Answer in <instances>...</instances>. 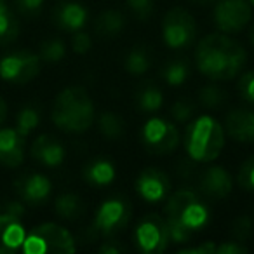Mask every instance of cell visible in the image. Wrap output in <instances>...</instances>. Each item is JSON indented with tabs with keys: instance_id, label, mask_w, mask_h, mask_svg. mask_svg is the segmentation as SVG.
<instances>
[{
	"instance_id": "1",
	"label": "cell",
	"mask_w": 254,
	"mask_h": 254,
	"mask_svg": "<svg viewBox=\"0 0 254 254\" xmlns=\"http://www.w3.org/2000/svg\"><path fill=\"white\" fill-rule=\"evenodd\" d=\"M247 53L228 33H209L195 49V63L204 77L214 82L232 80L242 71Z\"/></svg>"
},
{
	"instance_id": "2",
	"label": "cell",
	"mask_w": 254,
	"mask_h": 254,
	"mask_svg": "<svg viewBox=\"0 0 254 254\" xmlns=\"http://www.w3.org/2000/svg\"><path fill=\"white\" fill-rule=\"evenodd\" d=\"M164 218L169 226L173 244L190 242L191 235L202 230L211 219L209 207L204 198L191 190H178L166 198Z\"/></svg>"
},
{
	"instance_id": "3",
	"label": "cell",
	"mask_w": 254,
	"mask_h": 254,
	"mask_svg": "<svg viewBox=\"0 0 254 254\" xmlns=\"http://www.w3.org/2000/svg\"><path fill=\"white\" fill-rule=\"evenodd\" d=\"M51 119L61 131L82 134L94 124V103L84 87H66L54 99Z\"/></svg>"
},
{
	"instance_id": "4",
	"label": "cell",
	"mask_w": 254,
	"mask_h": 254,
	"mask_svg": "<svg viewBox=\"0 0 254 254\" xmlns=\"http://www.w3.org/2000/svg\"><path fill=\"white\" fill-rule=\"evenodd\" d=\"M225 129L211 115L195 117L185 129L183 145L188 157L195 162H214L225 148Z\"/></svg>"
},
{
	"instance_id": "5",
	"label": "cell",
	"mask_w": 254,
	"mask_h": 254,
	"mask_svg": "<svg viewBox=\"0 0 254 254\" xmlns=\"http://www.w3.org/2000/svg\"><path fill=\"white\" fill-rule=\"evenodd\" d=\"M21 249L25 254H71L77 246L66 228L56 223H42L26 233Z\"/></svg>"
},
{
	"instance_id": "6",
	"label": "cell",
	"mask_w": 254,
	"mask_h": 254,
	"mask_svg": "<svg viewBox=\"0 0 254 254\" xmlns=\"http://www.w3.org/2000/svg\"><path fill=\"white\" fill-rule=\"evenodd\" d=\"M197 37L195 19L187 9L174 7L162 19V39L169 49H185L191 46Z\"/></svg>"
},
{
	"instance_id": "7",
	"label": "cell",
	"mask_w": 254,
	"mask_h": 254,
	"mask_svg": "<svg viewBox=\"0 0 254 254\" xmlns=\"http://www.w3.org/2000/svg\"><path fill=\"white\" fill-rule=\"evenodd\" d=\"M141 138L150 152L167 155L178 148L181 136L180 129L173 120L164 119V117H150L143 124Z\"/></svg>"
},
{
	"instance_id": "8",
	"label": "cell",
	"mask_w": 254,
	"mask_h": 254,
	"mask_svg": "<svg viewBox=\"0 0 254 254\" xmlns=\"http://www.w3.org/2000/svg\"><path fill=\"white\" fill-rule=\"evenodd\" d=\"M131 216L132 207L129 200L122 197L106 198L96 211L94 219H92V228L101 235H115L129 225Z\"/></svg>"
},
{
	"instance_id": "9",
	"label": "cell",
	"mask_w": 254,
	"mask_h": 254,
	"mask_svg": "<svg viewBox=\"0 0 254 254\" xmlns=\"http://www.w3.org/2000/svg\"><path fill=\"white\" fill-rule=\"evenodd\" d=\"M42 68V60L32 51H14L0 60V77L11 84H28Z\"/></svg>"
},
{
	"instance_id": "10",
	"label": "cell",
	"mask_w": 254,
	"mask_h": 254,
	"mask_svg": "<svg viewBox=\"0 0 254 254\" xmlns=\"http://www.w3.org/2000/svg\"><path fill=\"white\" fill-rule=\"evenodd\" d=\"M136 246L145 254H160L171 244L169 226L164 216L148 214L139 221L134 230Z\"/></svg>"
},
{
	"instance_id": "11",
	"label": "cell",
	"mask_w": 254,
	"mask_h": 254,
	"mask_svg": "<svg viewBox=\"0 0 254 254\" xmlns=\"http://www.w3.org/2000/svg\"><path fill=\"white\" fill-rule=\"evenodd\" d=\"M214 25L221 33H239L249 25L253 7L249 0H219L214 7Z\"/></svg>"
},
{
	"instance_id": "12",
	"label": "cell",
	"mask_w": 254,
	"mask_h": 254,
	"mask_svg": "<svg viewBox=\"0 0 254 254\" xmlns=\"http://www.w3.org/2000/svg\"><path fill=\"white\" fill-rule=\"evenodd\" d=\"M136 191L145 202L157 204L169 197L171 181L164 171L157 167H145L136 178Z\"/></svg>"
},
{
	"instance_id": "13",
	"label": "cell",
	"mask_w": 254,
	"mask_h": 254,
	"mask_svg": "<svg viewBox=\"0 0 254 254\" xmlns=\"http://www.w3.org/2000/svg\"><path fill=\"white\" fill-rule=\"evenodd\" d=\"M16 191L19 198L30 205H39L49 198L53 185L47 176L40 173H30L16 181Z\"/></svg>"
},
{
	"instance_id": "14",
	"label": "cell",
	"mask_w": 254,
	"mask_h": 254,
	"mask_svg": "<svg viewBox=\"0 0 254 254\" xmlns=\"http://www.w3.org/2000/svg\"><path fill=\"white\" fill-rule=\"evenodd\" d=\"M233 181L223 166H211L200 174V190L207 198L221 200L232 193Z\"/></svg>"
},
{
	"instance_id": "15",
	"label": "cell",
	"mask_w": 254,
	"mask_h": 254,
	"mask_svg": "<svg viewBox=\"0 0 254 254\" xmlns=\"http://www.w3.org/2000/svg\"><path fill=\"white\" fill-rule=\"evenodd\" d=\"M225 134L237 143H253L254 141V112L246 108H235L226 115Z\"/></svg>"
},
{
	"instance_id": "16",
	"label": "cell",
	"mask_w": 254,
	"mask_h": 254,
	"mask_svg": "<svg viewBox=\"0 0 254 254\" xmlns=\"http://www.w3.org/2000/svg\"><path fill=\"white\" fill-rule=\"evenodd\" d=\"M25 136L16 127L0 129V164L5 167H19L25 160Z\"/></svg>"
},
{
	"instance_id": "17",
	"label": "cell",
	"mask_w": 254,
	"mask_h": 254,
	"mask_svg": "<svg viewBox=\"0 0 254 254\" xmlns=\"http://www.w3.org/2000/svg\"><path fill=\"white\" fill-rule=\"evenodd\" d=\"M26 230L21 223V218L9 212L0 214V254L16 253L23 247Z\"/></svg>"
},
{
	"instance_id": "18",
	"label": "cell",
	"mask_w": 254,
	"mask_h": 254,
	"mask_svg": "<svg viewBox=\"0 0 254 254\" xmlns=\"http://www.w3.org/2000/svg\"><path fill=\"white\" fill-rule=\"evenodd\" d=\"M32 157L46 167H58L64 160V148L56 138L49 134H40L35 138L30 148Z\"/></svg>"
},
{
	"instance_id": "19",
	"label": "cell",
	"mask_w": 254,
	"mask_h": 254,
	"mask_svg": "<svg viewBox=\"0 0 254 254\" xmlns=\"http://www.w3.org/2000/svg\"><path fill=\"white\" fill-rule=\"evenodd\" d=\"M87 9L78 2H64L54 11V23L64 32H77L87 23Z\"/></svg>"
},
{
	"instance_id": "20",
	"label": "cell",
	"mask_w": 254,
	"mask_h": 254,
	"mask_svg": "<svg viewBox=\"0 0 254 254\" xmlns=\"http://www.w3.org/2000/svg\"><path fill=\"white\" fill-rule=\"evenodd\" d=\"M84 180L87 181L92 187H108L115 181L117 178V169L113 166L112 160L105 159V157H99L94 159L84 167Z\"/></svg>"
},
{
	"instance_id": "21",
	"label": "cell",
	"mask_w": 254,
	"mask_h": 254,
	"mask_svg": "<svg viewBox=\"0 0 254 254\" xmlns=\"http://www.w3.org/2000/svg\"><path fill=\"white\" fill-rule=\"evenodd\" d=\"M124 26H126V18L122 12L115 11V9L103 11L96 19V32L106 39H113V37L120 35Z\"/></svg>"
},
{
	"instance_id": "22",
	"label": "cell",
	"mask_w": 254,
	"mask_h": 254,
	"mask_svg": "<svg viewBox=\"0 0 254 254\" xmlns=\"http://www.w3.org/2000/svg\"><path fill=\"white\" fill-rule=\"evenodd\" d=\"M160 77L164 78L167 85H173V87H180L190 77V66H188L187 61L183 60H174L169 61L162 66L160 70Z\"/></svg>"
},
{
	"instance_id": "23",
	"label": "cell",
	"mask_w": 254,
	"mask_h": 254,
	"mask_svg": "<svg viewBox=\"0 0 254 254\" xmlns=\"http://www.w3.org/2000/svg\"><path fill=\"white\" fill-rule=\"evenodd\" d=\"M98 129L105 138L108 139H117L124 134L126 131V124H124L122 117L115 112H103L98 115Z\"/></svg>"
},
{
	"instance_id": "24",
	"label": "cell",
	"mask_w": 254,
	"mask_h": 254,
	"mask_svg": "<svg viewBox=\"0 0 254 254\" xmlns=\"http://www.w3.org/2000/svg\"><path fill=\"white\" fill-rule=\"evenodd\" d=\"M136 105L141 112L155 113L162 108L164 105V94L155 85H145L136 94Z\"/></svg>"
},
{
	"instance_id": "25",
	"label": "cell",
	"mask_w": 254,
	"mask_h": 254,
	"mask_svg": "<svg viewBox=\"0 0 254 254\" xmlns=\"http://www.w3.org/2000/svg\"><path fill=\"white\" fill-rule=\"evenodd\" d=\"M19 35V25L18 19L12 16L11 9L0 0V44H11L18 39Z\"/></svg>"
},
{
	"instance_id": "26",
	"label": "cell",
	"mask_w": 254,
	"mask_h": 254,
	"mask_svg": "<svg viewBox=\"0 0 254 254\" xmlns=\"http://www.w3.org/2000/svg\"><path fill=\"white\" fill-rule=\"evenodd\" d=\"M150 56L143 47H134L132 51H129L124 60V68H126L127 73L134 75V77H139V75L146 73L150 68Z\"/></svg>"
},
{
	"instance_id": "27",
	"label": "cell",
	"mask_w": 254,
	"mask_h": 254,
	"mask_svg": "<svg viewBox=\"0 0 254 254\" xmlns=\"http://www.w3.org/2000/svg\"><path fill=\"white\" fill-rule=\"evenodd\" d=\"M54 211L63 219H75L82 212V202L78 198V195L63 193L54 200Z\"/></svg>"
},
{
	"instance_id": "28",
	"label": "cell",
	"mask_w": 254,
	"mask_h": 254,
	"mask_svg": "<svg viewBox=\"0 0 254 254\" xmlns=\"http://www.w3.org/2000/svg\"><path fill=\"white\" fill-rule=\"evenodd\" d=\"M40 124V113L39 110H35L33 106H26L21 112L18 113V119H16V131L21 136L28 138L33 131Z\"/></svg>"
},
{
	"instance_id": "29",
	"label": "cell",
	"mask_w": 254,
	"mask_h": 254,
	"mask_svg": "<svg viewBox=\"0 0 254 254\" xmlns=\"http://www.w3.org/2000/svg\"><path fill=\"white\" fill-rule=\"evenodd\" d=\"M66 54V46L61 39H49L40 46V60L46 63H60Z\"/></svg>"
},
{
	"instance_id": "30",
	"label": "cell",
	"mask_w": 254,
	"mask_h": 254,
	"mask_svg": "<svg viewBox=\"0 0 254 254\" xmlns=\"http://www.w3.org/2000/svg\"><path fill=\"white\" fill-rule=\"evenodd\" d=\"M198 101L205 108H218L225 101V91L219 89L218 85H205L198 92Z\"/></svg>"
},
{
	"instance_id": "31",
	"label": "cell",
	"mask_w": 254,
	"mask_h": 254,
	"mask_svg": "<svg viewBox=\"0 0 254 254\" xmlns=\"http://www.w3.org/2000/svg\"><path fill=\"white\" fill-rule=\"evenodd\" d=\"M193 112H195V106L191 105L188 99H178V101L171 106V117H173L178 124L190 122V120L193 119Z\"/></svg>"
},
{
	"instance_id": "32",
	"label": "cell",
	"mask_w": 254,
	"mask_h": 254,
	"mask_svg": "<svg viewBox=\"0 0 254 254\" xmlns=\"http://www.w3.org/2000/svg\"><path fill=\"white\" fill-rule=\"evenodd\" d=\"M239 185L244 190L254 191V155L249 157L239 169Z\"/></svg>"
},
{
	"instance_id": "33",
	"label": "cell",
	"mask_w": 254,
	"mask_h": 254,
	"mask_svg": "<svg viewBox=\"0 0 254 254\" xmlns=\"http://www.w3.org/2000/svg\"><path fill=\"white\" fill-rule=\"evenodd\" d=\"M127 7L138 19H148L153 12V0H126Z\"/></svg>"
},
{
	"instance_id": "34",
	"label": "cell",
	"mask_w": 254,
	"mask_h": 254,
	"mask_svg": "<svg viewBox=\"0 0 254 254\" xmlns=\"http://www.w3.org/2000/svg\"><path fill=\"white\" fill-rule=\"evenodd\" d=\"M91 47H92V39L87 32H84V28L73 32V35H71V49H73V53L85 54L91 51Z\"/></svg>"
},
{
	"instance_id": "35",
	"label": "cell",
	"mask_w": 254,
	"mask_h": 254,
	"mask_svg": "<svg viewBox=\"0 0 254 254\" xmlns=\"http://www.w3.org/2000/svg\"><path fill=\"white\" fill-rule=\"evenodd\" d=\"M239 92L242 99L254 105V71H246L239 78Z\"/></svg>"
},
{
	"instance_id": "36",
	"label": "cell",
	"mask_w": 254,
	"mask_h": 254,
	"mask_svg": "<svg viewBox=\"0 0 254 254\" xmlns=\"http://www.w3.org/2000/svg\"><path fill=\"white\" fill-rule=\"evenodd\" d=\"M249 253L246 246L240 240H225L216 247V254H246Z\"/></svg>"
},
{
	"instance_id": "37",
	"label": "cell",
	"mask_w": 254,
	"mask_h": 254,
	"mask_svg": "<svg viewBox=\"0 0 254 254\" xmlns=\"http://www.w3.org/2000/svg\"><path fill=\"white\" fill-rule=\"evenodd\" d=\"M19 12L25 16H37L42 11L44 0H16Z\"/></svg>"
},
{
	"instance_id": "38",
	"label": "cell",
	"mask_w": 254,
	"mask_h": 254,
	"mask_svg": "<svg viewBox=\"0 0 254 254\" xmlns=\"http://www.w3.org/2000/svg\"><path fill=\"white\" fill-rule=\"evenodd\" d=\"M216 247H218V244L211 242V240H205V242L198 244V246L183 247V249H180L178 253L180 254H216Z\"/></svg>"
},
{
	"instance_id": "39",
	"label": "cell",
	"mask_w": 254,
	"mask_h": 254,
	"mask_svg": "<svg viewBox=\"0 0 254 254\" xmlns=\"http://www.w3.org/2000/svg\"><path fill=\"white\" fill-rule=\"evenodd\" d=\"M98 251L101 254H119V253H122L124 249L117 242H113V240H106L103 246H99Z\"/></svg>"
},
{
	"instance_id": "40",
	"label": "cell",
	"mask_w": 254,
	"mask_h": 254,
	"mask_svg": "<svg viewBox=\"0 0 254 254\" xmlns=\"http://www.w3.org/2000/svg\"><path fill=\"white\" fill-rule=\"evenodd\" d=\"M5 212H9V214H12V216H18V218H21V216L25 214V207H23V204H19V202H12V204H7V207H5Z\"/></svg>"
},
{
	"instance_id": "41",
	"label": "cell",
	"mask_w": 254,
	"mask_h": 254,
	"mask_svg": "<svg viewBox=\"0 0 254 254\" xmlns=\"http://www.w3.org/2000/svg\"><path fill=\"white\" fill-rule=\"evenodd\" d=\"M5 115H7V105H5L4 98H0V124L5 120Z\"/></svg>"
},
{
	"instance_id": "42",
	"label": "cell",
	"mask_w": 254,
	"mask_h": 254,
	"mask_svg": "<svg viewBox=\"0 0 254 254\" xmlns=\"http://www.w3.org/2000/svg\"><path fill=\"white\" fill-rule=\"evenodd\" d=\"M249 40H251V46L254 47V26H253V30H251V33H249Z\"/></svg>"
},
{
	"instance_id": "43",
	"label": "cell",
	"mask_w": 254,
	"mask_h": 254,
	"mask_svg": "<svg viewBox=\"0 0 254 254\" xmlns=\"http://www.w3.org/2000/svg\"><path fill=\"white\" fill-rule=\"evenodd\" d=\"M249 4H251V7H254V0H249Z\"/></svg>"
},
{
	"instance_id": "44",
	"label": "cell",
	"mask_w": 254,
	"mask_h": 254,
	"mask_svg": "<svg viewBox=\"0 0 254 254\" xmlns=\"http://www.w3.org/2000/svg\"><path fill=\"white\" fill-rule=\"evenodd\" d=\"M202 2H211V0H202Z\"/></svg>"
}]
</instances>
